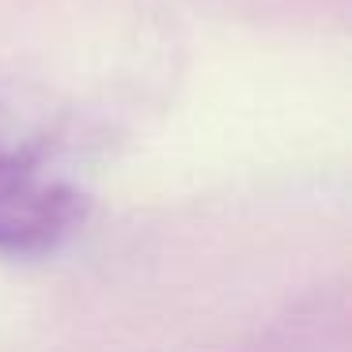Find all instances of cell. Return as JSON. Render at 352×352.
Segmentation results:
<instances>
[{
  "label": "cell",
  "mask_w": 352,
  "mask_h": 352,
  "mask_svg": "<svg viewBox=\"0 0 352 352\" xmlns=\"http://www.w3.org/2000/svg\"><path fill=\"white\" fill-rule=\"evenodd\" d=\"M87 197L42 144L0 125V254L38 258L84 223Z\"/></svg>",
  "instance_id": "cell-1"
}]
</instances>
